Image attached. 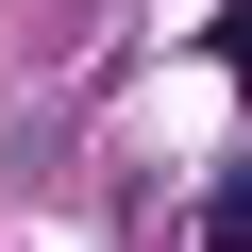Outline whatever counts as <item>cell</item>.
<instances>
[{
    "label": "cell",
    "mask_w": 252,
    "mask_h": 252,
    "mask_svg": "<svg viewBox=\"0 0 252 252\" xmlns=\"http://www.w3.org/2000/svg\"><path fill=\"white\" fill-rule=\"evenodd\" d=\"M202 252H252V185H219V235H202Z\"/></svg>",
    "instance_id": "obj_1"
}]
</instances>
